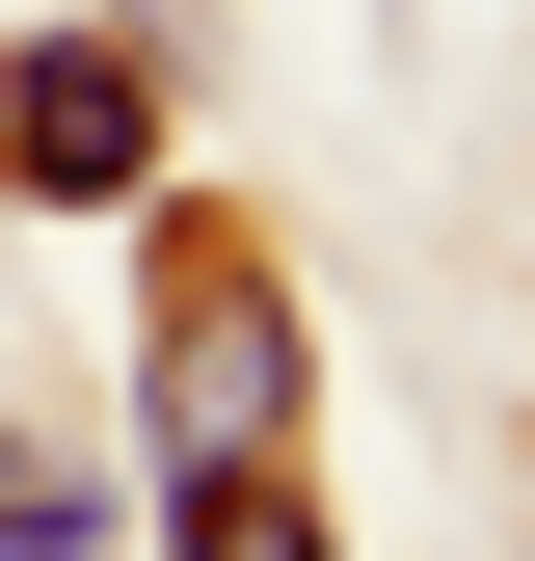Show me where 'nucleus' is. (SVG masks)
<instances>
[{
	"instance_id": "1",
	"label": "nucleus",
	"mask_w": 535,
	"mask_h": 561,
	"mask_svg": "<svg viewBox=\"0 0 535 561\" xmlns=\"http://www.w3.org/2000/svg\"><path fill=\"white\" fill-rule=\"evenodd\" d=\"M295 455V295H268L241 241L161 267V481H268Z\"/></svg>"
},
{
	"instance_id": "2",
	"label": "nucleus",
	"mask_w": 535,
	"mask_h": 561,
	"mask_svg": "<svg viewBox=\"0 0 535 561\" xmlns=\"http://www.w3.org/2000/svg\"><path fill=\"white\" fill-rule=\"evenodd\" d=\"M134 187H161V81H134V54H0V215H134Z\"/></svg>"
},
{
	"instance_id": "3",
	"label": "nucleus",
	"mask_w": 535,
	"mask_h": 561,
	"mask_svg": "<svg viewBox=\"0 0 535 561\" xmlns=\"http://www.w3.org/2000/svg\"><path fill=\"white\" fill-rule=\"evenodd\" d=\"M187 561H321V508H295V455H268V481H187Z\"/></svg>"
},
{
	"instance_id": "4",
	"label": "nucleus",
	"mask_w": 535,
	"mask_h": 561,
	"mask_svg": "<svg viewBox=\"0 0 535 561\" xmlns=\"http://www.w3.org/2000/svg\"><path fill=\"white\" fill-rule=\"evenodd\" d=\"M107 508H81V455H27V428H0V561H81Z\"/></svg>"
},
{
	"instance_id": "5",
	"label": "nucleus",
	"mask_w": 535,
	"mask_h": 561,
	"mask_svg": "<svg viewBox=\"0 0 535 561\" xmlns=\"http://www.w3.org/2000/svg\"><path fill=\"white\" fill-rule=\"evenodd\" d=\"M134 27H161V0H134Z\"/></svg>"
}]
</instances>
